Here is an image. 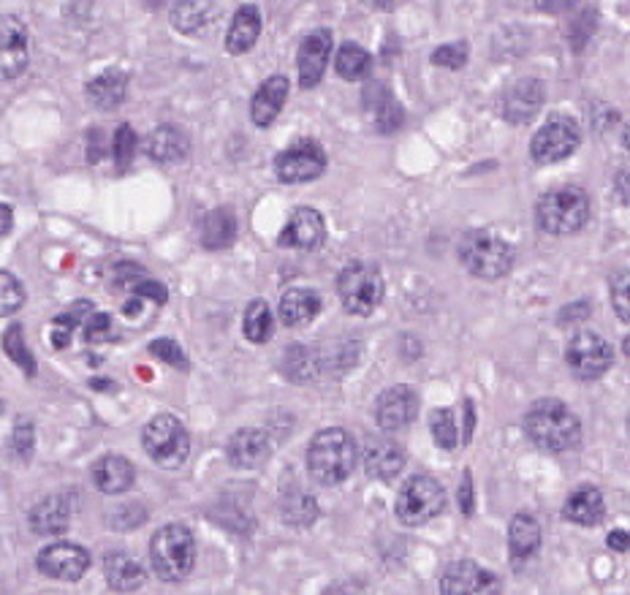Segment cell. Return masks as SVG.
Returning <instances> with one entry per match:
<instances>
[{
  "instance_id": "cell-27",
  "label": "cell",
  "mask_w": 630,
  "mask_h": 595,
  "mask_svg": "<svg viewBox=\"0 0 630 595\" xmlns=\"http://www.w3.org/2000/svg\"><path fill=\"white\" fill-rule=\"evenodd\" d=\"M604 515H606L604 495H600L595 487H590V484L574 489V493L568 495V500H565L563 517L568 519V522L582 524V528H593V524H598L600 519H604Z\"/></svg>"
},
{
  "instance_id": "cell-31",
  "label": "cell",
  "mask_w": 630,
  "mask_h": 595,
  "mask_svg": "<svg viewBox=\"0 0 630 595\" xmlns=\"http://www.w3.org/2000/svg\"><path fill=\"white\" fill-rule=\"evenodd\" d=\"M237 239V218L231 209H213L202 220V245L209 250L229 248Z\"/></svg>"
},
{
  "instance_id": "cell-42",
  "label": "cell",
  "mask_w": 630,
  "mask_h": 595,
  "mask_svg": "<svg viewBox=\"0 0 630 595\" xmlns=\"http://www.w3.org/2000/svg\"><path fill=\"white\" fill-rule=\"evenodd\" d=\"M609 294L617 316L630 324V272H615V275H611Z\"/></svg>"
},
{
  "instance_id": "cell-46",
  "label": "cell",
  "mask_w": 630,
  "mask_h": 595,
  "mask_svg": "<svg viewBox=\"0 0 630 595\" xmlns=\"http://www.w3.org/2000/svg\"><path fill=\"white\" fill-rule=\"evenodd\" d=\"M11 448H14V454L20 459H31V454H33V424L31 422L17 424Z\"/></svg>"
},
{
  "instance_id": "cell-41",
  "label": "cell",
  "mask_w": 630,
  "mask_h": 595,
  "mask_svg": "<svg viewBox=\"0 0 630 595\" xmlns=\"http://www.w3.org/2000/svg\"><path fill=\"white\" fill-rule=\"evenodd\" d=\"M90 311H93V305L90 302H85V305H74L72 311L63 313V316H57L55 318V332H52V346L66 348L68 343H72V332L82 324V316H87Z\"/></svg>"
},
{
  "instance_id": "cell-7",
  "label": "cell",
  "mask_w": 630,
  "mask_h": 595,
  "mask_svg": "<svg viewBox=\"0 0 630 595\" xmlns=\"http://www.w3.org/2000/svg\"><path fill=\"white\" fill-rule=\"evenodd\" d=\"M446 509V489L433 476H413L402 484L400 495H397V519L408 528H419L427 524Z\"/></svg>"
},
{
  "instance_id": "cell-17",
  "label": "cell",
  "mask_w": 630,
  "mask_h": 595,
  "mask_svg": "<svg viewBox=\"0 0 630 595\" xmlns=\"http://www.w3.org/2000/svg\"><path fill=\"white\" fill-rule=\"evenodd\" d=\"M324 239H326L324 215L313 207H300L291 213L289 224H285V229L280 231L278 245L296 250H315L324 245Z\"/></svg>"
},
{
  "instance_id": "cell-37",
  "label": "cell",
  "mask_w": 630,
  "mask_h": 595,
  "mask_svg": "<svg viewBox=\"0 0 630 595\" xmlns=\"http://www.w3.org/2000/svg\"><path fill=\"white\" fill-rule=\"evenodd\" d=\"M430 433H433L437 446L446 448V452L457 448V419H454L452 408H437V411L430 413Z\"/></svg>"
},
{
  "instance_id": "cell-26",
  "label": "cell",
  "mask_w": 630,
  "mask_h": 595,
  "mask_svg": "<svg viewBox=\"0 0 630 595\" xmlns=\"http://www.w3.org/2000/svg\"><path fill=\"white\" fill-rule=\"evenodd\" d=\"M148 153L158 163H180L188 159L191 137L180 126H158L150 133Z\"/></svg>"
},
{
  "instance_id": "cell-21",
  "label": "cell",
  "mask_w": 630,
  "mask_h": 595,
  "mask_svg": "<svg viewBox=\"0 0 630 595\" xmlns=\"http://www.w3.org/2000/svg\"><path fill=\"white\" fill-rule=\"evenodd\" d=\"M133 478H137V470H133L131 459L120 457V454H107L93 465V484L107 495L128 493L133 487Z\"/></svg>"
},
{
  "instance_id": "cell-36",
  "label": "cell",
  "mask_w": 630,
  "mask_h": 595,
  "mask_svg": "<svg viewBox=\"0 0 630 595\" xmlns=\"http://www.w3.org/2000/svg\"><path fill=\"white\" fill-rule=\"evenodd\" d=\"M283 370H285V376L296 383L313 381V378L321 372V357L313 351V348L291 346L289 351H285Z\"/></svg>"
},
{
  "instance_id": "cell-57",
  "label": "cell",
  "mask_w": 630,
  "mask_h": 595,
  "mask_svg": "<svg viewBox=\"0 0 630 595\" xmlns=\"http://www.w3.org/2000/svg\"><path fill=\"white\" fill-rule=\"evenodd\" d=\"M628 433H630V416H628Z\"/></svg>"
},
{
  "instance_id": "cell-43",
  "label": "cell",
  "mask_w": 630,
  "mask_h": 595,
  "mask_svg": "<svg viewBox=\"0 0 630 595\" xmlns=\"http://www.w3.org/2000/svg\"><path fill=\"white\" fill-rule=\"evenodd\" d=\"M435 66L448 68V72H459V68L468 63V44L459 41V44H443L433 52Z\"/></svg>"
},
{
  "instance_id": "cell-56",
  "label": "cell",
  "mask_w": 630,
  "mask_h": 595,
  "mask_svg": "<svg viewBox=\"0 0 630 595\" xmlns=\"http://www.w3.org/2000/svg\"><path fill=\"white\" fill-rule=\"evenodd\" d=\"M626 351H628V354H630V340H628V343H626Z\"/></svg>"
},
{
  "instance_id": "cell-34",
  "label": "cell",
  "mask_w": 630,
  "mask_h": 595,
  "mask_svg": "<svg viewBox=\"0 0 630 595\" xmlns=\"http://www.w3.org/2000/svg\"><path fill=\"white\" fill-rule=\"evenodd\" d=\"M335 68H337V74H340L343 79L361 82V79L370 77L372 57H370V52L361 50L359 44H354V41H346V44H343L340 50H337Z\"/></svg>"
},
{
  "instance_id": "cell-25",
  "label": "cell",
  "mask_w": 630,
  "mask_h": 595,
  "mask_svg": "<svg viewBox=\"0 0 630 595\" xmlns=\"http://www.w3.org/2000/svg\"><path fill=\"white\" fill-rule=\"evenodd\" d=\"M104 576H107L112 591L131 593L144 585L148 571H144V565L139 563L137 558L126 555V552H109V555L104 558Z\"/></svg>"
},
{
  "instance_id": "cell-44",
  "label": "cell",
  "mask_w": 630,
  "mask_h": 595,
  "mask_svg": "<svg viewBox=\"0 0 630 595\" xmlns=\"http://www.w3.org/2000/svg\"><path fill=\"white\" fill-rule=\"evenodd\" d=\"M137 131L131 126H120L118 133H115V161H118L120 169H128L133 163V155H137Z\"/></svg>"
},
{
  "instance_id": "cell-1",
  "label": "cell",
  "mask_w": 630,
  "mask_h": 595,
  "mask_svg": "<svg viewBox=\"0 0 630 595\" xmlns=\"http://www.w3.org/2000/svg\"><path fill=\"white\" fill-rule=\"evenodd\" d=\"M524 435L541 452L560 454L579 443L582 424L565 402L554 400V397H544V400L533 402L530 411L524 413Z\"/></svg>"
},
{
  "instance_id": "cell-4",
  "label": "cell",
  "mask_w": 630,
  "mask_h": 595,
  "mask_svg": "<svg viewBox=\"0 0 630 595\" xmlns=\"http://www.w3.org/2000/svg\"><path fill=\"white\" fill-rule=\"evenodd\" d=\"M535 218H539V226L546 235H576L590 220V196L582 188H574V185L550 191L546 196H541L539 207H535Z\"/></svg>"
},
{
  "instance_id": "cell-39",
  "label": "cell",
  "mask_w": 630,
  "mask_h": 595,
  "mask_svg": "<svg viewBox=\"0 0 630 595\" xmlns=\"http://www.w3.org/2000/svg\"><path fill=\"white\" fill-rule=\"evenodd\" d=\"M315 517H318V506H315L311 495L296 493L283 500V519L294 528H307V524L315 522Z\"/></svg>"
},
{
  "instance_id": "cell-6",
  "label": "cell",
  "mask_w": 630,
  "mask_h": 595,
  "mask_svg": "<svg viewBox=\"0 0 630 595\" xmlns=\"http://www.w3.org/2000/svg\"><path fill=\"white\" fill-rule=\"evenodd\" d=\"M142 446L158 468H180L191 454V433L172 413H158L142 430Z\"/></svg>"
},
{
  "instance_id": "cell-29",
  "label": "cell",
  "mask_w": 630,
  "mask_h": 595,
  "mask_svg": "<svg viewBox=\"0 0 630 595\" xmlns=\"http://www.w3.org/2000/svg\"><path fill=\"white\" fill-rule=\"evenodd\" d=\"M365 104L372 112V120H376V128L381 133H394L397 128L402 126L405 115H402V107L394 101L392 93L383 85H370L365 93Z\"/></svg>"
},
{
  "instance_id": "cell-48",
  "label": "cell",
  "mask_w": 630,
  "mask_h": 595,
  "mask_svg": "<svg viewBox=\"0 0 630 595\" xmlns=\"http://www.w3.org/2000/svg\"><path fill=\"white\" fill-rule=\"evenodd\" d=\"M109 326H112V318L104 316V313H96V316L90 313V321H87V326H85V337L93 343L104 340V337H107V332H109Z\"/></svg>"
},
{
  "instance_id": "cell-54",
  "label": "cell",
  "mask_w": 630,
  "mask_h": 595,
  "mask_svg": "<svg viewBox=\"0 0 630 595\" xmlns=\"http://www.w3.org/2000/svg\"><path fill=\"white\" fill-rule=\"evenodd\" d=\"M370 6H376V9H383V11H389V9H394V3L397 0H367Z\"/></svg>"
},
{
  "instance_id": "cell-13",
  "label": "cell",
  "mask_w": 630,
  "mask_h": 595,
  "mask_svg": "<svg viewBox=\"0 0 630 595\" xmlns=\"http://www.w3.org/2000/svg\"><path fill=\"white\" fill-rule=\"evenodd\" d=\"M546 87L539 79H519L500 96V118L511 126H524L541 112L544 107Z\"/></svg>"
},
{
  "instance_id": "cell-12",
  "label": "cell",
  "mask_w": 630,
  "mask_h": 595,
  "mask_svg": "<svg viewBox=\"0 0 630 595\" xmlns=\"http://www.w3.org/2000/svg\"><path fill=\"white\" fill-rule=\"evenodd\" d=\"M36 569L44 576L57 582H77L90 569V552L85 547L72 544V541H61V544H50L41 550L36 558Z\"/></svg>"
},
{
  "instance_id": "cell-47",
  "label": "cell",
  "mask_w": 630,
  "mask_h": 595,
  "mask_svg": "<svg viewBox=\"0 0 630 595\" xmlns=\"http://www.w3.org/2000/svg\"><path fill=\"white\" fill-rule=\"evenodd\" d=\"M590 313H593V307H590V302H574V305H568V307H563V313H560V324H568V326H574V324H582L585 318H590Z\"/></svg>"
},
{
  "instance_id": "cell-9",
  "label": "cell",
  "mask_w": 630,
  "mask_h": 595,
  "mask_svg": "<svg viewBox=\"0 0 630 595\" xmlns=\"http://www.w3.org/2000/svg\"><path fill=\"white\" fill-rule=\"evenodd\" d=\"M565 361H568L571 372L582 381H595V378L606 376L609 367L615 365V348L606 337L598 332L582 329L565 346Z\"/></svg>"
},
{
  "instance_id": "cell-53",
  "label": "cell",
  "mask_w": 630,
  "mask_h": 595,
  "mask_svg": "<svg viewBox=\"0 0 630 595\" xmlns=\"http://www.w3.org/2000/svg\"><path fill=\"white\" fill-rule=\"evenodd\" d=\"M11 220H14V213H11V207L0 204V237H6L11 231Z\"/></svg>"
},
{
  "instance_id": "cell-15",
  "label": "cell",
  "mask_w": 630,
  "mask_h": 595,
  "mask_svg": "<svg viewBox=\"0 0 630 595\" xmlns=\"http://www.w3.org/2000/svg\"><path fill=\"white\" fill-rule=\"evenodd\" d=\"M419 413V394L411 387H392L387 389L376 402V422L383 433H400L416 419Z\"/></svg>"
},
{
  "instance_id": "cell-24",
  "label": "cell",
  "mask_w": 630,
  "mask_h": 595,
  "mask_svg": "<svg viewBox=\"0 0 630 595\" xmlns=\"http://www.w3.org/2000/svg\"><path fill=\"white\" fill-rule=\"evenodd\" d=\"M261 36V11L256 3L239 6V11L231 20L229 33H226V50L231 55H245L253 50V44Z\"/></svg>"
},
{
  "instance_id": "cell-45",
  "label": "cell",
  "mask_w": 630,
  "mask_h": 595,
  "mask_svg": "<svg viewBox=\"0 0 630 595\" xmlns=\"http://www.w3.org/2000/svg\"><path fill=\"white\" fill-rule=\"evenodd\" d=\"M150 351H153L161 361H166V365L188 367V359H185V354L180 351V346L174 340H155L153 346H150Z\"/></svg>"
},
{
  "instance_id": "cell-14",
  "label": "cell",
  "mask_w": 630,
  "mask_h": 595,
  "mask_svg": "<svg viewBox=\"0 0 630 595\" xmlns=\"http://www.w3.org/2000/svg\"><path fill=\"white\" fill-rule=\"evenodd\" d=\"M28 31L22 20L3 14L0 17V82L17 79L28 68Z\"/></svg>"
},
{
  "instance_id": "cell-30",
  "label": "cell",
  "mask_w": 630,
  "mask_h": 595,
  "mask_svg": "<svg viewBox=\"0 0 630 595\" xmlns=\"http://www.w3.org/2000/svg\"><path fill=\"white\" fill-rule=\"evenodd\" d=\"M128 96V77L118 68H109L87 85V98L96 109H118Z\"/></svg>"
},
{
  "instance_id": "cell-32",
  "label": "cell",
  "mask_w": 630,
  "mask_h": 595,
  "mask_svg": "<svg viewBox=\"0 0 630 595\" xmlns=\"http://www.w3.org/2000/svg\"><path fill=\"white\" fill-rule=\"evenodd\" d=\"M509 547L513 560H524L541 547V524L533 515H517L509 524Z\"/></svg>"
},
{
  "instance_id": "cell-49",
  "label": "cell",
  "mask_w": 630,
  "mask_h": 595,
  "mask_svg": "<svg viewBox=\"0 0 630 595\" xmlns=\"http://www.w3.org/2000/svg\"><path fill=\"white\" fill-rule=\"evenodd\" d=\"M87 159H90V163H98L104 159V137H101V131L98 128H93L90 131V137H87Z\"/></svg>"
},
{
  "instance_id": "cell-35",
  "label": "cell",
  "mask_w": 630,
  "mask_h": 595,
  "mask_svg": "<svg viewBox=\"0 0 630 595\" xmlns=\"http://www.w3.org/2000/svg\"><path fill=\"white\" fill-rule=\"evenodd\" d=\"M242 332L250 343H267L275 332V316H272L270 305L264 300H253L245 311Z\"/></svg>"
},
{
  "instance_id": "cell-18",
  "label": "cell",
  "mask_w": 630,
  "mask_h": 595,
  "mask_svg": "<svg viewBox=\"0 0 630 595\" xmlns=\"http://www.w3.org/2000/svg\"><path fill=\"white\" fill-rule=\"evenodd\" d=\"M329 55H332V33L326 31V28H315L313 33H307L300 46V55H296L302 87H315L321 79H324Z\"/></svg>"
},
{
  "instance_id": "cell-2",
  "label": "cell",
  "mask_w": 630,
  "mask_h": 595,
  "mask_svg": "<svg viewBox=\"0 0 630 595\" xmlns=\"http://www.w3.org/2000/svg\"><path fill=\"white\" fill-rule=\"evenodd\" d=\"M356 468V441L348 430H321L307 448V470L324 487L343 484Z\"/></svg>"
},
{
  "instance_id": "cell-5",
  "label": "cell",
  "mask_w": 630,
  "mask_h": 595,
  "mask_svg": "<svg viewBox=\"0 0 630 595\" xmlns=\"http://www.w3.org/2000/svg\"><path fill=\"white\" fill-rule=\"evenodd\" d=\"M459 261L472 278L498 280L509 275L513 267V248L492 231H470L459 239Z\"/></svg>"
},
{
  "instance_id": "cell-11",
  "label": "cell",
  "mask_w": 630,
  "mask_h": 595,
  "mask_svg": "<svg viewBox=\"0 0 630 595\" xmlns=\"http://www.w3.org/2000/svg\"><path fill=\"white\" fill-rule=\"evenodd\" d=\"M326 172V153L313 139L294 142L275 159V174L280 183H311Z\"/></svg>"
},
{
  "instance_id": "cell-23",
  "label": "cell",
  "mask_w": 630,
  "mask_h": 595,
  "mask_svg": "<svg viewBox=\"0 0 630 595\" xmlns=\"http://www.w3.org/2000/svg\"><path fill=\"white\" fill-rule=\"evenodd\" d=\"M68 522H72V504H68L66 495H50L31 511V528L39 536L66 533Z\"/></svg>"
},
{
  "instance_id": "cell-16",
  "label": "cell",
  "mask_w": 630,
  "mask_h": 595,
  "mask_svg": "<svg viewBox=\"0 0 630 595\" xmlns=\"http://www.w3.org/2000/svg\"><path fill=\"white\" fill-rule=\"evenodd\" d=\"M361 465L376 482H394L405 468V452L389 437H367L361 446Z\"/></svg>"
},
{
  "instance_id": "cell-3",
  "label": "cell",
  "mask_w": 630,
  "mask_h": 595,
  "mask_svg": "<svg viewBox=\"0 0 630 595\" xmlns=\"http://www.w3.org/2000/svg\"><path fill=\"white\" fill-rule=\"evenodd\" d=\"M150 565L163 582H185L196 565V539L185 524H163L150 541Z\"/></svg>"
},
{
  "instance_id": "cell-55",
  "label": "cell",
  "mask_w": 630,
  "mask_h": 595,
  "mask_svg": "<svg viewBox=\"0 0 630 595\" xmlns=\"http://www.w3.org/2000/svg\"><path fill=\"white\" fill-rule=\"evenodd\" d=\"M622 144H626V150L630 153V122L626 128H622Z\"/></svg>"
},
{
  "instance_id": "cell-52",
  "label": "cell",
  "mask_w": 630,
  "mask_h": 595,
  "mask_svg": "<svg viewBox=\"0 0 630 595\" xmlns=\"http://www.w3.org/2000/svg\"><path fill=\"white\" fill-rule=\"evenodd\" d=\"M459 506H463L465 515L472 511V487H470V474H465L463 487H459Z\"/></svg>"
},
{
  "instance_id": "cell-8",
  "label": "cell",
  "mask_w": 630,
  "mask_h": 595,
  "mask_svg": "<svg viewBox=\"0 0 630 595\" xmlns=\"http://www.w3.org/2000/svg\"><path fill=\"white\" fill-rule=\"evenodd\" d=\"M383 275L376 264L354 261L337 278V294H340L343 307L354 316H370L383 300Z\"/></svg>"
},
{
  "instance_id": "cell-20",
  "label": "cell",
  "mask_w": 630,
  "mask_h": 595,
  "mask_svg": "<svg viewBox=\"0 0 630 595\" xmlns=\"http://www.w3.org/2000/svg\"><path fill=\"white\" fill-rule=\"evenodd\" d=\"M226 454H229V463L235 465V468H261L272 454L270 437H267V433H261V430H239V433L231 435Z\"/></svg>"
},
{
  "instance_id": "cell-19",
  "label": "cell",
  "mask_w": 630,
  "mask_h": 595,
  "mask_svg": "<svg viewBox=\"0 0 630 595\" xmlns=\"http://www.w3.org/2000/svg\"><path fill=\"white\" fill-rule=\"evenodd\" d=\"M441 591L448 595L495 593V591H500V580L492 574V571L481 569V565L470 563V560H463V563L448 565L446 574H443V580H441Z\"/></svg>"
},
{
  "instance_id": "cell-28",
  "label": "cell",
  "mask_w": 630,
  "mask_h": 595,
  "mask_svg": "<svg viewBox=\"0 0 630 595\" xmlns=\"http://www.w3.org/2000/svg\"><path fill=\"white\" fill-rule=\"evenodd\" d=\"M278 311L285 326H305L321 313V294L315 289H289Z\"/></svg>"
},
{
  "instance_id": "cell-33",
  "label": "cell",
  "mask_w": 630,
  "mask_h": 595,
  "mask_svg": "<svg viewBox=\"0 0 630 595\" xmlns=\"http://www.w3.org/2000/svg\"><path fill=\"white\" fill-rule=\"evenodd\" d=\"M215 20L213 0H177L172 9V25L180 33H198Z\"/></svg>"
},
{
  "instance_id": "cell-50",
  "label": "cell",
  "mask_w": 630,
  "mask_h": 595,
  "mask_svg": "<svg viewBox=\"0 0 630 595\" xmlns=\"http://www.w3.org/2000/svg\"><path fill=\"white\" fill-rule=\"evenodd\" d=\"M606 544H609V550H615V552H628L630 533L628 530H611V533L606 536Z\"/></svg>"
},
{
  "instance_id": "cell-40",
  "label": "cell",
  "mask_w": 630,
  "mask_h": 595,
  "mask_svg": "<svg viewBox=\"0 0 630 595\" xmlns=\"http://www.w3.org/2000/svg\"><path fill=\"white\" fill-rule=\"evenodd\" d=\"M22 305H25V285L11 272L0 270V318L14 316Z\"/></svg>"
},
{
  "instance_id": "cell-58",
  "label": "cell",
  "mask_w": 630,
  "mask_h": 595,
  "mask_svg": "<svg viewBox=\"0 0 630 595\" xmlns=\"http://www.w3.org/2000/svg\"><path fill=\"white\" fill-rule=\"evenodd\" d=\"M0 408H3V405H0Z\"/></svg>"
},
{
  "instance_id": "cell-10",
  "label": "cell",
  "mask_w": 630,
  "mask_h": 595,
  "mask_svg": "<svg viewBox=\"0 0 630 595\" xmlns=\"http://www.w3.org/2000/svg\"><path fill=\"white\" fill-rule=\"evenodd\" d=\"M579 142L582 131L576 126V120L568 118V115H552L533 137L530 155H533L535 163H557L568 159L579 148Z\"/></svg>"
},
{
  "instance_id": "cell-38",
  "label": "cell",
  "mask_w": 630,
  "mask_h": 595,
  "mask_svg": "<svg viewBox=\"0 0 630 595\" xmlns=\"http://www.w3.org/2000/svg\"><path fill=\"white\" fill-rule=\"evenodd\" d=\"M3 348L6 354H9V359L14 361V365H20L22 370H25L28 378L36 376V359H33V354L28 351L25 346V335H22V326H9L3 335Z\"/></svg>"
},
{
  "instance_id": "cell-22",
  "label": "cell",
  "mask_w": 630,
  "mask_h": 595,
  "mask_svg": "<svg viewBox=\"0 0 630 595\" xmlns=\"http://www.w3.org/2000/svg\"><path fill=\"white\" fill-rule=\"evenodd\" d=\"M285 98H289V79L270 77L256 90L253 101H250V120L259 128L272 126L278 120L280 109H283Z\"/></svg>"
},
{
  "instance_id": "cell-51",
  "label": "cell",
  "mask_w": 630,
  "mask_h": 595,
  "mask_svg": "<svg viewBox=\"0 0 630 595\" xmlns=\"http://www.w3.org/2000/svg\"><path fill=\"white\" fill-rule=\"evenodd\" d=\"M579 0H535V6H539L541 11H546V14H563V11H568L571 6H576Z\"/></svg>"
}]
</instances>
